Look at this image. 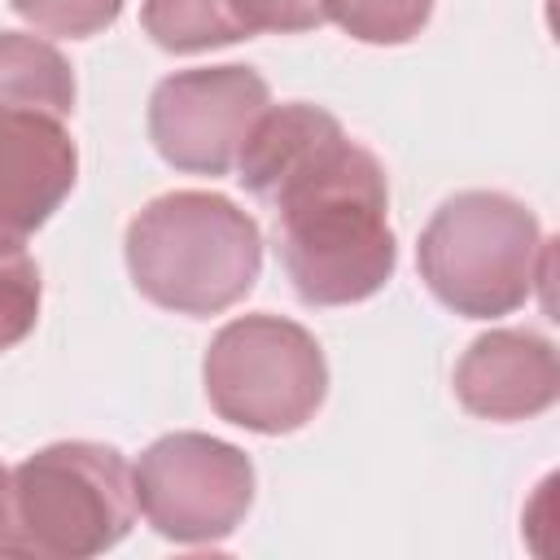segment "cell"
Returning <instances> with one entry per match:
<instances>
[{"mask_svg":"<svg viewBox=\"0 0 560 560\" xmlns=\"http://www.w3.org/2000/svg\"><path fill=\"white\" fill-rule=\"evenodd\" d=\"M241 184L271 210V236L293 293L306 306L372 298L398 262L389 184L341 122L306 101L267 105L249 127Z\"/></svg>","mask_w":560,"mask_h":560,"instance_id":"6da1fadb","label":"cell"},{"mask_svg":"<svg viewBox=\"0 0 560 560\" xmlns=\"http://www.w3.org/2000/svg\"><path fill=\"white\" fill-rule=\"evenodd\" d=\"M258 267V223L219 192L179 188L127 223V271L162 311L219 315L254 289Z\"/></svg>","mask_w":560,"mask_h":560,"instance_id":"7a4b0ae2","label":"cell"},{"mask_svg":"<svg viewBox=\"0 0 560 560\" xmlns=\"http://www.w3.org/2000/svg\"><path fill=\"white\" fill-rule=\"evenodd\" d=\"M131 516V468L114 446L52 442L9 472L0 556L88 560L109 551Z\"/></svg>","mask_w":560,"mask_h":560,"instance_id":"3957f363","label":"cell"},{"mask_svg":"<svg viewBox=\"0 0 560 560\" xmlns=\"http://www.w3.org/2000/svg\"><path fill=\"white\" fill-rule=\"evenodd\" d=\"M547 254L551 245L542 241L534 210L490 188L446 197L416 245L429 293L468 319L525 306L547 271Z\"/></svg>","mask_w":560,"mask_h":560,"instance_id":"277c9868","label":"cell"},{"mask_svg":"<svg viewBox=\"0 0 560 560\" xmlns=\"http://www.w3.org/2000/svg\"><path fill=\"white\" fill-rule=\"evenodd\" d=\"M210 407L249 433H293L302 429L324 394L328 363L319 341L280 315H241L223 324L201 363Z\"/></svg>","mask_w":560,"mask_h":560,"instance_id":"5b68a950","label":"cell"},{"mask_svg":"<svg viewBox=\"0 0 560 560\" xmlns=\"http://www.w3.org/2000/svg\"><path fill=\"white\" fill-rule=\"evenodd\" d=\"M131 490L162 538L214 547L254 503V464L241 446L210 433H166L131 468Z\"/></svg>","mask_w":560,"mask_h":560,"instance_id":"8992f818","label":"cell"},{"mask_svg":"<svg viewBox=\"0 0 560 560\" xmlns=\"http://www.w3.org/2000/svg\"><path fill=\"white\" fill-rule=\"evenodd\" d=\"M271 92L249 66H197L162 79L149 96L153 149L188 175H228Z\"/></svg>","mask_w":560,"mask_h":560,"instance_id":"52a82bcc","label":"cell"},{"mask_svg":"<svg viewBox=\"0 0 560 560\" xmlns=\"http://www.w3.org/2000/svg\"><path fill=\"white\" fill-rule=\"evenodd\" d=\"M74 175L79 149L66 114L31 105L0 109V249H22L70 197Z\"/></svg>","mask_w":560,"mask_h":560,"instance_id":"ba28073f","label":"cell"},{"mask_svg":"<svg viewBox=\"0 0 560 560\" xmlns=\"http://www.w3.org/2000/svg\"><path fill=\"white\" fill-rule=\"evenodd\" d=\"M560 394V368L547 337L529 328H494L455 363V398L481 420H529Z\"/></svg>","mask_w":560,"mask_h":560,"instance_id":"9c48e42d","label":"cell"},{"mask_svg":"<svg viewBox=\"0 0 560 560\" xmlns=\"http://www.w3.org/2000/svg\"><path fill=\"white\" fill-rule=\"evenodd\" d=\"M52 109L66 114L74 109V70L70 61L22 31H0V109Z\"/></svg>","mask_w":560,"mask_h":560,"instance_id":"30bf717a","label":"cell"},{"mask_svg":"<svg viewBox=\"0 0 560 560\" xmlns=\"http://www.w3.org/2000/svg\"><path fill=\"white\" fill-rule=\"evenodd\" d=\"M140 22L149 39L166 52H201L245 39L232 0H144Z\"/></svg>","mask_w":560,"mask_h":560,"instance_id":"8fae6325","label":"cell"},{"mask_svg":"<svg viewBox=\"0 0 560 560\" xmlns=\"http://www.w3.org/2000/svg\"><path fill=\"white\" fill-rule=\"evenodd\" d=\"M324 22H337L363 44H407L424 31L433 0H319Z\"/></svg>","mask_w":560,"mask_h":560,"instance_id":"7c38bea8","label":"cell"},{"mask_svg":"<svg viewBox=\"0 0 560 560\" xmlns=\"http://www.w3.org/2000/svg\"><path fill=\"white\" fill-rule=\"evenodd\" d=\"M39 319V267L22 249H0V350L18 346Z\"/></svg>","mask_w":560,"mask_h":560,"instance_id":"4fadbf2b","label":"cell"},{"mask_svg":"<svg viewBox=\"0 0 560 560\" xmlns=\"http://www.w3.org/2000/svg\"><path fill=\"white\" fill-rule=\"evenodd\" d=\"M35 31L44 35H66V39H88L122 13V0H9Z\"/></svg>","mask_w":560,"mask_h":560,"instance_id":"5bb4252c","label":"cell"},{"mask_svg":"<svg viewBox=\"0 0 560 560\" xmlns=\"http://www.w3.org/2000/svg\"><path fill=\"white\" fill-rule=\"evenodd\" d=\"M232 13H236L245 35H258V31L293 35V31L324 26V4L319 0H232Z\"/></svg>","mask_w":560,"mask_h":560,"instance_id":"9a60e30c","label":"cell"},{"mask_svg":"<svg viewBox=\"0 0 560 560\" xmlns=\"http://www.w3.org/2000/svg\"><path fill=\"white\" fill-rule=\"evenodd\" d=\"M4 494H9V472L0 468V521H4Z\"/></svg>","mask_w":560,"mask_h":560,"instance_id":"2e32d148","label":"cell"}]
</instances>
